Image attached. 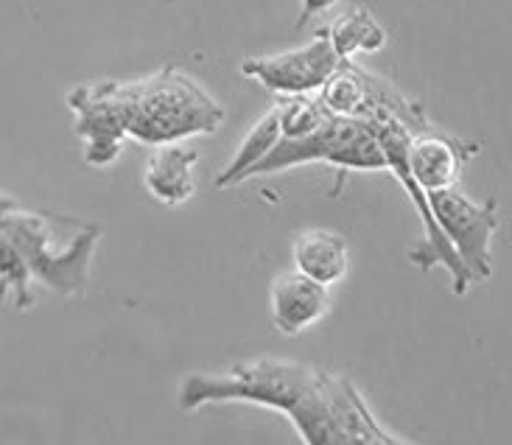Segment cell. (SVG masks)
<instances>
[{"mask_svg": "<svg viewBox=\"0 0 512 445\" xmlns=\"http://www.w3.org/2000/svg\"><path fill=\"white\" fill-rule=\"evenodd\" d=\"M230 401L283 412L308 445L409 443L406 437L387 432L378 423L350 378L314 364L252 359L224 373L185 376L177 395L182 412Z\"/></svg>", "mask_w": 512, "mask_h": 445, "instance_id": "obj_1", "label": "cell"}, {"mask_svg": "<svg viewBox=\"0 0 512 445\" xmlns=\"http://www.w3.org/2000/svg\"><path fill=\"white\" fill-rule=\"evenodd\" d=\"M277 115H280L283 140H297L317 132L319 126L328 121L331 112L322 107V101L317 96H294L283 98L277 104Z\"/></svg>", "mask_w": 512, "mask_h": 445, "instance_id": "obj_13", "label": "cell"}, {"mask_svg": "<svg viewBox=\"0 0 512 445\" xmlns=\"http://www.w3.org/2000/svg\"><path fill=\"white\" fill-rule=\"evenodd\" d=\"M339 0H300V17H297V26H308L314 17L325 14L328 9H333Z\"/></svg>", "mask_w": 512, "mask_h": 445, "instance_id": "obj_15", "label": "cell"}, {"mask_svg": "<svg viewBox=\"0 0 512 445\" xmlns=\"http://www.w3.org/2000/svg\"><path fill=\"white\" fill-rule=\"evenodd\" d=\"M31 280H34V275H31V266L23 258V252L17 250L12 241L0 233V283L9 286V292H12L14 303H17L20 311L34 306Z\"/></svg>", "mask_w": 512, "mask_h": 445, "instance_id": "obj_14", "label": "cell"}, {"mask_svg": "<svg viewBox=\"0 0 512 445\" xmlns=\"http://www.w3.org/2000/svg\"><path fill=\"white\" fill-rule=\"evenodd\" d=\"M305 163H333L342 171H387V157L373 126L359 118L328 115L317 132L297 140H280L258 166L247 171L244 180L289 171Z\"/></svg>", "mask_w": 512, "mask_h": 445, "instance_id": "obj_4", "label": "cell"}, {"mask_svg": "<svg viewBox=\"0 0 512 445\" xmlns=\"http://www.w3.org/2000/svg\"><path fill=\"white\" fill-rule=\"evenodd\" d=\"M280 140H283V132H280V115H277V107H275V110L266 112L261 121L252 126L250 135L244 138V143H241V149L236 152V157L230 160V166L224 168L222 174L216 177V185H219V188H230V185L244 182L247 171H250L252 166H258L263 157L272 152Z\"/></svg>", "mask_w": 512, "mask_h": 445, "instance_id": "obj_12", "label": "cell"}, {"mask_svg": "<svg viewBox=\"0 0 512 445\" xmlns=\"http://www.w3.org/2000/svg\"><path fill=\"white\" fill-rule=\"evenodd\" d=\"M68 107L90 166L118 160L126 138L146 146L213 135L227 112L182 70L166 68L143 82H93L73 87Z\"/></svg>", "mask_w": 512, "mask_h": 445, "instance_id": "obj_2", "label": "cell"}, {"mask_svg": "<svg viewBox=\"0 0 512 445\" xmlns=\"http://www.w3.org/2000/svg\"><path fill=\"white\" fill-rule=\"evenodd\" d=\"M482 152V143L451 138L443 132H417L409 140V166L415 174L417 185L429 191L454 188L468 160Z\"/></svg>", "mask_w": 512, "mask_h": 445, "instance_id": "obj_7", "label": "cell"}, {"mask_svg": "<svg viewBox=\"0 0 512 445\" xmlns=\"http://www.w3.org/2000/svg\"><path fill=\"white\" fill-rule=\"evenodd\" d=\"M333 51L339 54L342 62L356 59L359 54H375L387 45V31L375 20L370 9H353L333 20L331 28H325Z\"/></svg>", "mask_w": 512, "mask_h": 445, "instance_id": "obj_11", "label": "cell"}, {"mask_svg": "<svg viewBox=\"0 0 512 445\" xmlns=\"http://www.w3.org/2000/svg\"><path fill=\"white\" fill-rule=\"evenodd\" d=\"M429 205L437 224L457 250L473 283L490 280L493 275V236L499 233V205L496 199L476 202L459 188L429 191Z\"/></svg>", "mask_w": 512, "mask_h": 445, "instance_id": "obj_5", "label": "cell"}, {"mask_svg": "<svg viewBox=\"0 0 512 445\" xmlns=\"http://www.w3.org/2000/svg\"><path fill=\"white\" fill-rule=\"evenodd\" d=\"M339 68H342V59L333 51L325 31H319L303 48L269 56H250L241 62V73L247 79H255L266 93L280 98L317 96Z\"/></svg>", "mask_w": 512, "mask_h": 445, "instance_id": "obj_6", "label": "cell"}, {"mask_svg": "<svg viewBox=\"0 0 512 445\" xmlns=\"http://www.w3.org/2000/svg\"><path fill=\"white\" fill-rule=\"evenodd\" d=\"M294 269L322 286H333L347 275L350 250L347 241L333 230H305L291 247Z\"/></svg>", "mask_w": 512, "mask_h": 445, "instance_id": "obj_10", "label": "cell"}, {"mask_svg": "<svg viewBox=\"0 0 512 445\" xmlns=\"http://www.w3.org/2000/svg\"><path fill=\"white\" fill-rule=\"evenodd\" d=\"M0 233L12 241L31 266V275L62 297H82L101 241L98 224L45 213L0 194Z\"/></svg>", "mask_w": 512, "mask_h": 445, "instance_id": "obj_3", "label": "cell"}, {"mask_svg": "<svg viewBox=\"0 0 512 445\" xmlns=\"http://www.w3.org/2000/svg\"><path fill=\"white\" fill-rule=\"evenodd\" d=\"M196 152L182 143L157 146L152 163L143 171V182L163 205H185L194 196Z\"/></svg>", "mask_w": 512, "mask_h": 445, "instance_id": "obj_9", "label": "cell"}, {"mask_svg": "<svg viewBox=\"0 0 512 445\" xmlns=\"http://www.w3.org/2000/svg\"><path fill=\"white\" fill-rule=\"evenodd\" d=\"M6 294H9V286H6V283H0V306H3V300H6Z\"/></svg>", "mask_w": 512, "mask_h": 445, "instance_id": "obj_16", "label": "cell"}, {"mask_svg": "<svg viewBox=\"0 0 512 445\" xmlns=\"http://www.w3.org/2000/svg\"><path fill=\"white\" fill-rule=\"evenodd\" d=\"M331 308L328 286L311 280L303 272H286L272 283L269 292V314L280 334L297 336L317 325Z\"/></svg>", "mask_w": 512, "mask_h": 445, "instance_id": "obj_8", "label": "cell"}]
</instances>
